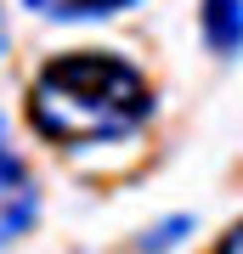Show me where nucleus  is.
Returning a JSON list of instances; mask_svg holds the SVG:
<instances>
[{
	"label": "nucleus",
	"instance_id": "7ed1b4c3",
	"mask_svg": "<svg viewBox=\"0 0 243 254\" xmlns=\"http://www.w3.org/2000/svg\"><path fill=\"white\" fill-rule=\"evenodd\" d=\"M198 40L209 57L232 63L243 51V0H198Z\"/></svg>",
	"mask_w": 243,
	"mask_h": 254
},
{
	"label": "nucleus",
	"instance_id": "423d86ee",
	"mask_svg": "<svg viewBox=\"0 0 243 254\" xmlns=\"http://www.w3.org/2000/svg\"><path fill=\"white\" fill-rule=\"evenodd\" d=\"M215 254H243V220H232V226L221 232V243H215Z\"/></svg>",
	"mask_w": 243,
	"mask_h": 254
},
{
	"label": "nucleus",
	"instance_id": "39448f33",
	"mask_svg": "<svg viewBox=\"0 0 243 254\" xmlns=\"http://www.w3.org/2000/svg\"><path fill=\"white\" fill-rule=\"evenodd\" d=\"M187 232H192V215H170V220H159V226H147L142 254H164V249H175Z\"/></svg>",
	"mask_w": 243,
	"mask_h": 254
},
{
	"label": "nucleus",
	"instance_id": "0eeeda50",
	"mask_svg": "<svg viewBox=\"0 0 243 254\" xmlns=\"http://www.w3.org/2000/svg\"><path fill=\"white\" fill-rule=\"evenodd\" d=\"M6 51H11V28H6V11H0V63H6Z\"/></svg>",
	"mask_w": 243,
	"mask_h": 254
},
{
	"label": "nucleus",
	"instance_id": "f257e3e1",
	"mask_svg": "<svg viewBox=\"0 0 243 254\" xmlns=\"http://www.w3.org/2000/svg\"><path fill=\"white\" fill-rule=\"evenodd\" d=\"M23 113L45 147L90 153V147H119L136 130H147L159 113V91L130 57L108 46H74L34 68Z\"/></svg>",
	"mask_w": 243,
	"mask_h": 254
},
{
	"label": "nucleus",
	"instance_id": "20e7f679",
	"mask_svg": "<svg viewBox=\"0 0 243 254\" xmlns=\"http://www.w3.org/2000/svg\"><path fill=\"white\" fill-rule=\"evenodd\" d=\"M28 17L40 23H108V17H125L142 0H17Z\"/></svg>",
	"mask_w": 243,
	"mask_h": 254
},
{
	"label": "nucleus",
	"instance_id": "f03ea898",
	"mask_svg": "<svg viewBox=\"0 0 243 254\" xmlns=\"http://www.w3.org/2000/svg\"><path fill=\"white\" fill-rule=\"evenodd\" d=\"M40 220V187H34V170L17 158V147L6 141L0 130V249L17 243V237L34 232Z\"/></svg>",
	"mask_w": 243,
	"mask_h": 254
}]
</instances>
